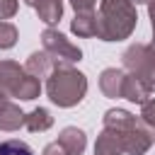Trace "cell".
Segmentation results:
<instances>
[{"instance_id": "6da1fadb", "label": "cell", "mask_w": 155, "mask_h": 155, "mask_svg": "<svg viewBox=\"0 0 155 155\" xmlns=\"http://www.w3.org/2000/svg\"><path fill=\"white\" fill-rule=\"evenodd\" d=\"M138 12L131 0H99L97 10V39L124 41L133 34Z\"/></svg>"}, {"instance_id": "7a4b0ae2", "label": "cell", "mask_w": 155, "mask_h": 155, "mask_svg": "<svg viewBox=\"0 0 155 155\" xmlns=\"http://www.w3.org/2000/svg\"><path fill=\"white\" fill-rule=\"evenodd\" d=\"M46 94L61 109L78 107L87 94V75L73 65H56L46 78Z\"/></svg>"}, {"instance_id": "3957f363", "label": "cell", "mask_w": 155, "mask_h": 155, "mask_svg": "<svg viewBox=\"0 0 155 155\" xmlns=\"http://www.w3.org/2000/svg\"><path fill=\"white\" fill-rule=\"evenodd\" d=\"M121 63L133 78H138L150 92H155V51L150 48V44H131L121 53Z\"/></svg>"}, {"instance_id": "277c9868", "label": "cell", "mask_w": 155, "mask_h": 155, "mask_svg": "<svg viewBox=\"0 0 155 155\" xmlns=\"http://www.w3.org/2000/svg\"><path fill=\"white\" fill-rule=\"evenodd\" d=\"M41 44H44V51L53 58L56 65H73V63H78L82 58V51L65 34H61L53 27H48V29L41 31Z\"/></svg>"}, {"instance_id": "5b68a950", "label": "cell", "mask_w": 155, "mask_h": 155, "mask_svg": "<svg viewBox=\"0 0 155 155\" xmlns=\"http://www.w3.org/2000/svg\"><path fill=\"white\" fill-rule=\"evenodd\" d=\"M119 138H121L124 153H128V155H145V153L150 150V145L155 143V133H153V128L145 126L140 119H138L131 128L121 131Z\"/></svg>"}, {"instance_id": "8992f818", "label": "cell", "mask_w": 155, "mask_h": 155, "mask_svg": "<svg viewBox=\"0 0 155 155\" xmlns=\"http://www.w3.org/2000/svg\"><path fill=\"white\" fill-rule=\"evenodd\" d=\"M22 78H24V65H19L15 61H0V94L5 99L15 97Z\"/></svg>"}, {"instance_id": "52a82bcc", "label": "cell", "mask_w": 155, "mask_h": 155, "mask_svg": "<svg viewBox=\"0 0 155 155\" xmlns=\"http://www.w3.org/2000/svg\"><path fill=\"white\" fill-rule=\"evenodd\" d=\"M68 155H82L85 148H87V136L82 128L78 126H65L61 133H58V140H56Z\"/></svg>"}, {"instance_id": "ba28073f", "label": "cell", "mask_w": 155, "mask_h": 155, "mask_svg": "<svg viewBox=\"0 0 155 155\" xmlns=\"http://www.w3.org/2000/svg\"><path fill=\"white\" fill-rule=\"evenodd\" d=\"M124 80H126V73L121 68H104L102 75H99L102 94L109 97V99H119L121 92H124Z\"/></svg>"}, {"instance_id": "9c48e42d", "label": "cell", "mask_w": 155, "mask_h": 155, "mask_svg": "<svg viewBox=\"0 0 155 155\" xmlns=\"http://www.w3.org/2000/svg\"><path fill=\"white\" fill-rule=\"evenodd\" d=\"M53 68H56V63H53V58H51L46 51H34V53H29V58H27V63H24V73H29V75L36 78V80L48 78Z\"/></svg>"}, {"instance_id": "30bf717a", "label": "cell", "mask_w": 155, "mask_h": 155, "mask_svg": "<svg viewBox=\"0 0 155 155\" xmlns=\"http://www.w3.org/2000/svg\"><path fill=\"white\" fill-rule=\"evenodd\" d=\"M136 121H138V119H136L131 111H126V109H107L104 116H102L104 128H107V131H114V133H121V131L131 128Z\"/></svg>"}, {"instance_id": "8fae6325", "label": "cell", "mask_w": 155, "mask_h": 155, "mask_svg": "<svg viewBox=\"0 0 155 155\" xmlns=\"http://www.w3.org/2000/svg\"><path fill=\"white\" fill-rule=\"evenodd\" d=\"M24 111L15 102H2L0 104V131H17L24 126Z\"/></svg>"}, {"instance_id": "7c38bea8", "label": "cell", "mask_w": 155, "mask_h": 155, "mask_svg": "<svg viewBox=\"0 0 155 155\" xmlns=\"http://www.w3.org/2000/svg\"><path fill=\"white\" fill-rule=\"evenodd\" d=\"M94 155H124V145H121L119 133H114V131H107V128H104V131L97 136Z\"/></svg>"}, {"instance_id": "4fadbf2b", "label": "cell", "mask_w": 155, "mask_h": 155, "mask_svg": "<svg viewBox=\"0 0 155 155\" xmlns=\"http://www.w3.org/2000/svg\"><path fill=\"white\" fill-rule=\"evenodd\" d=\"M34 10H36V15H39V19L44 24L53 27L63 17V0H39L34 5Z\"/></svg>"}, {"instance_id": "5bb4252c", "label": "cell", "mask_w": 155, "mask_h": 155, "mask_svg": "<svg viewBox=\"0 0 155 155\" xmlns=\"http://www.w3.org/2000/svg\"><path fill=\"white\" fill-rule=\"evenodd\" d=\"M121 97H124V99H128V102H133V104H145V102H148V97H150V90H148L138 78L126 75Z\"/></svg>"}, {"instance_id": "9a60e30c", "label": "cell", "mask_w": 155, "mask_h": 155, "mask_svg": "<svg viewBox=\"0 0 155 155\" xmlns=\"http://www.w3.org/2000/svg\"><path fill=\"white\" fill-rule=\"evenodd\" d=\"M70 31L82 36V39H90V36H97V15L94 12H80L75 15V19L70 22Z\"/></svg>"}, {"instance_id": "2e32d148", "label": "cell", "mask_w": 155, "mask_h": 155, "mask_svg": "<svg viewBox=\"0 0 155 155\" xmlns=\"http://www.w3.org/2000/svg\"><path fill=\"white\" fill-rule=\"evenodd\" d=\"M24 126H27L31 133L48 131V128L53 126V116H51V111H48V109H44V107H36V109H31V111L24 116Z\"/></svg>"}, {"instance_id": "e0dca14e", "label": "cell", "mask_w": 155, "mask_h": 155, "mask_svg": "<svg viewBox=\"0 0 155 155\" xmlns=\"http://www.w3.org/2000/svg\"><path fill=\"white\" fill-rule=\"evenodd\" d=\"M39 94H41V80H36V78H31L29 73H24V78H22L15 97L22 99V102H31V99H36Z\"/></svg>"}, {"instance_id": "ac0fdd59", "label": "cell", "mask_w": 155, "mask_h": 155, "mask_svg": "<svg viewBox=\"0 0 155 155\" xmlns=\"http://www.w3.org/2000/svg\"><path fill=\"white\" fill-rule=\"evenodd\" d=\"M0 155H34V150L19 138H7L0 140Z\"/></svg>"}, {"instance_id": "d6986e66", "label": "cell", "mask_w": 155, "mask_h": 155, "mask_svg": "<svg viewBox=\"0 0 155 155\" xmlns=\"http://www.w3.org/2000/svg\"><path fill=\"white\" fill-rule=\"evenodd\" d=\"M17 44V27L12 22H0V51H7Z\"/></svg>"}, {"instance_id": "ffe728a7", "label": "cell", "mask_w": 155, "mask_h": 155, "mask_svg": "<svg viewBox=\"0 0 155 155\" xmlns=\"http://www.w3.org/2000/svg\"><path fill=\"white\" fill-rule=\"evenodd\" d=\"M140 121L150 128H155V97L148 99L145 104H140Z\"/></svg>"}, {"instance_id": "44dd1931", "label": "cell", "mask_w": 155, "mask_h": 155, "mask_svg": "<svg viewBox=\"0 0 155 155\" xmlns=\"http://www.w3.org/2000/svg\"><path fill=\"white\" fill-rule=\"evenodd\" d=\"M19 10V0H0V22H7Z\"/></svg>"}, {"instance_id": "7402d4cb", "label": "cell", "mask_w": 155, "mask_h": 155, "mask_svg": "<svg viewBox=\"0 0 155 155\" xmlns=\"http://www.w3.org/2000/svg\"><path fill=\"white\" fill-rule=\"evenodd\" d=\"M94 5H97V0H70V7L75 10V15H80V12H94Z\"/></svg>"}, {"instance_id": "603a6c76", "label": "cell", "mask_w": 155, "mask_h": 155, "mask_svg": "<svg viewBox=\"0 0 155 155\" xmlns=\"http://www.w3.org/2000/svg\"><path fill=\"white\" fill-rule=\"evenodd\" d=\"M41 155H68V153H65L58 143H48V145L44 148V153H41Z\"/></svg>"}, {"instance_id": "cb8c5ba5", "label": "cell", "mask_w": 155, "mask_h": 155, "mask_svg": "<svg viewBox=\"0 0 155 155\" xmlns=\"http://www.w3.org/2000/svg\"><path fill=\"white\" fill-rule=\"evenodd\" d=\"M148 17H150V27H153V41H155V0L148 2Z\"/></svg>"}, {"instance_id": "d4e9b609", "label": "cell", "mask_w": 155, "mask_h": 155, "mask_svg": "<svg viewBox=\"0 0 155 155\" xmlns=\"http://www.w3.org/2000/svg\"><path fill=\"white\" fill-rule=\"evenodd\" d=\"M131 2H133V5H148L150 0H131Z\"/></svg>"}, {"instance_id": "484cf974", "label": "cell", "mask_w": 155, "mask_h": 155, "mask_svg": "<svg viewBox=\"0 0 155 155\" xmlns=\"http://www.w3.org/2000/svg\"><path fill=\"white\" fill-rule=\"evenodd\" d=\"M22 2H24V5H31V7H34V5L39 2V0H22Z\"/></svg>"}, {"instance_id": "4316f807", "label": "cell", "mask_w": 155, "mask_h": 155, "mask_svg": "<svg viewBox=\"0 0 155 155\" xmlns=\"http://www.w3.org/2000/svg\"><path fill=\"white\" fill-rule=\"evenodd\" d=\"M2 102H7V99H5V97H2V94H0V104H2Z\"/></svg>"}, {"instance_id": "83f0119b", "label": "cell", "mask_w": 155, "mask_h": 155, "mask_svg": "<svg viewBox=\"0 0 155 155\" xmlns=\"http://www.w3.org/2000/svg\"><path fill=\"white\" fill-rule=\"evenodd\" d=\"M150 48H153V51H155V41H153V44H150Z\"/></svg>"}]
</instances>
